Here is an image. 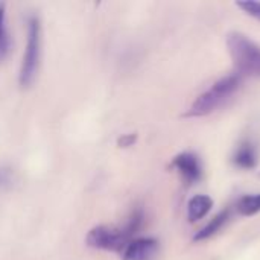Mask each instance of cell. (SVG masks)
Here are the masks:
<instances>
[{"instance_id": "obj_11", "label": "cell", "mask_w": 260, "mask_h": 260, "mask_svg": "<svg viewBox=\"0 0 260 260\" xmlns=\"http://www.w3.org/2000/svg\"><path fill=\"white\" fill-rule=\"evenodd\" d=\"M238 210L244 216H253L260 212V193L245 195L238 203Z\"/></svg>"}, {"instance_id": "obj_13", "label": "cell", "mask_w": 260, "mask_h": 260, "mask_svg": "<svg viewBox=\"0 0 260 260\" xmlns=\"http://www.w3.org/2000/svg\"><path fill=\"white\" fill-rule=\"evenodd\" d=\"M245 14H248L250 17L256 18L260 21V2L254 0H244V2H238L236 3Z\"/></svg>"}, {"instance_id": "obj_12", "label": "cell", "mask_w": 260, "mask_h": 260, "mask_svg": "<svg viewBox=\"0 0 260 260\" xmlns=\"http://www.w3.org/2000/svg\"><path fill=\"white\" fill-rule=\"evenodd\" d=\"M17 183V174L12 168L0 166V192L9 190Z\"/></svg>"}, {"instance_id": "obj_4", "label": "cell", "mask_w": 260, "mask_h": 260, "mask_svg": "<svg viewBox=\"0 0 260 260\" xmlns=\"http://www.w3.org/2000/svg\"><path fill=\"white\" fill-rule=\"evenodd\" d=\"M227 47L236 72L244 76L260 78V46L241 32H230L227 35Z\"/></svg>"}, {"instance_id": "obj_7", "label": "cell", "mask_w": 260, "mask_h": 260, "mask_svg": "<svg viewBox=\"0 0 260 260\" xmlns=\"http://www.w3.org/2000/svg\"><path fill=\"white\" fill-rule=\"evenodd\" d=\"M259 155H257V148L251 140H244L239 143L233 154V165L239 169L250 171L254 169L257 165Z\"/></svg>"}, {"instance_id": "obj_14", "label": "cell", "mask_w": 260, "mask_h": 260, "mask_svg": "<svg viewBox=\"0 0 260 260\" xmlns=\"http://www.w3.org/2000/svg\"><path fill=\"white\" fill-rule=\"evenodd\" d=\"M137 140V136L136 134H123L120 139H119V146L120 148H128V146H133Z\"/></svg>"}, {"instance_id": "obj_2", "label": "cell", "mask_w": 260, "mask_h": 260, "mask_svg": "<svg viewBox=\"0 0 260 260\" xmlns=\"http://www.w3.org/2000/svg\"><path fill=\"white\" fill-rule=\"evenodd\" d=\"M41 46H43V29L40 17L29 14L26 18V46L20 64L18 82L23 88L30 87L38 75L41 61Z\"/></svg>"}, {"instance_id": "obj_6", "label": "cell", "mask_w": 260, "mask_h": 260, "mask_svg": "<svg viewBox=\"0 0 260 260\" xmlns=\"http://www.w3.org/2000/svg\"><path fill=\"white\" fill-rule=\"evenodd\" d=\"M160 245L154 238H134L120 253L123 260H157Z\"/></svg>"}, {"instance_id": "obj_3", "label": "cell", "mask_w": 260, "mask_h": 260, "mask_svg": "<svg viewBox=\"0 0 260 260\" xmlns=\"http://www.w3.org/2000/svg\"><path fill=\"white\" fill-rule=\"evenodd\" d=\"M244 76H241L238 72L230 73L219 81H216L209 90L201 93L189 111L186 113L187 117H204L209 116L210 113L216 111L219 107H222L242 85Z\"/></svg>"}, {"instance_id": "obj_5", "label": "cell", "mask_w": 260, "mask_h": 260, "mask_svg": "<svg viewBox=\"0 0 260 260\" xmlns=\"http://www.w3.org/2000/svg\"><path fill=\"white\" fill-rule=\"evenodd\" d=\"M172 168L181 175L186 184L192 186L203 177V166L195 152H181L172 160Z\"/></svg>"}, {"instance_id": "obj_1", "label": "cell", "mask_w": 260, "mask_h": 260, "mask_svg": "<svg viewBox=\"0 0 260 260\" xmlns=\"http://www.w3.org/2000/svg\"><path fill=\"white\" fill-rule=\"evenodd\" d=\"M143 222V212L140 209L134 210L126 219L123 227H110L98 225L91 229L87 235V245L96 250L122 253L125 247L134 239V235L139 232Z\"/></svg>"}, {"instance_id": "obj_9", "label": "cell", "mask_w": 260, "mask_h": 260, "mask_svg": "<svg viewBox=\"0 0 260 260\" xmlns=\"http://www.w3.org/2000/svg\"><path fill=\"white\" fill-rule=\"evenodd\" d=\"M229 218H230V212H229V210L219 212V213H218V215H216L204 229H201V230L195 235L193 241L200 242V241H206V239L212 238L213 235H216V233L222 229V225L229 221Z\"/></svg>"}, {"instance_id": "obj_10", "label": "cell", "mask_w": 260, "mask_h": 260, "mask_svg": "<svg viewBox=\"0 0 260 260\" xmlns=\"http://www.w3.org/2000/svg\"><path fill=\"white\" fill-rule=\"evenodd\" d=\"M11 47V38H9V30L6 24V6L5 3L0 2V61L5 59Z\"/></svg>"}, {"instance_id": "obj_8", "label": "cell", "mask_w": 260, "mask_h": 260, "mask_svg": "<svg viewBox=\"0 0 260 260\" xmlns=\"http://www.w3.org/2000/svg\"><path fill=\"white\" fill-rule=\"evenodd\" d=\"M213 207V200L209 195H195L187 204V218L190 222L201 221Z\"/></svg>"}]
</instances>
